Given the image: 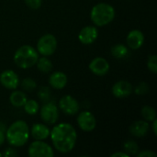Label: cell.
Masks as SVG:
<instances>
[{
	"label": "cell",
	"mask_w": 157,
	"mask_h": 157,
	"mask_svg": "<svg viewBox=\"0 0 157 157\" xmlns=\"http://www.w3.org/2000/svg\"><path fill=\"white\" fill-rule=\"evenodd\" d=\"M153 125H152V129H153V132H154V134L156 135L157 134V120H154L153 121Z\"/></svg>",
	"instance_id": "obj_32"
},
{
	"label": "cell",
	"mask_w": 157,
	"mask_h": 157,
	"mask_svg": "<svg viewBox=\"0 0 157 157\" xmlns=\"http://www.w3.org/2000/svg\"><path fill=\"white\" fill-rule=\"evenodd\" d=\"M2 155H2V153H0V157L2 156Z\"/></svg>",
	"instance_id": "obj_34"
},
{
	"label": "cell",
	"mask_w": 157,
	"mask_h": 157,
	"mask_svg": "<svg viewBox=\"0 0 157 157\" xmlns=\"http://www.w3.org/2000/svg\"><path fill=\"white\" fill-rule=\"evenodd\" d=\"M4 156H7V157H13V156H17V152L14 149V148H7L6 149V151L2 154Z\"/></svg>",
	"instance_id": "obj_30"
},
{
	"label": "cell",
	"mask_w": 157,
	"mask_h": 157,
	"mask_svg": "<svg viewBox=\"0 0 157 157\" xmlns=\"http://www.w3.org/2000/svg\"><path fill=\"white\" fill-rule=\"evenodd\" d=\"M142 116L144 117V119L146 121H150L152 122L154 120L156 119V111L154 108L150 107V106H144L142 108Z\"/></svg>",
	"instance_id": "obj_23"
},
{
	"label": "cell",
	"mask_w": 157,
	"mask_h": 157,
	"mask_svg": "<svg viewBox=\"0 0 157 157\" xmlns=\"http://www.w3.org/2000/svg\"><path fill=\"white\" fill-rule=\"evenodd\" d=\"M36 65L40 72L45 73V74L50 73L53 68V64H52V61L47 56H42L40 58L39 57V59L36 63Z\"/></svg>",
	"instance_id": "obj_20"
},
{
	"label": "cell",
	"mask_w": 157,
	"mask_h": 157,
	"mask_svg": "<svg viewBox=\"0 0 157 157\" xmlns=\"http://www.w3.org/2000/svg\"><path fill=\"white\" fill-rule=\"evenodd\" d=\"M27 95L22 91H13L9 96V102L15 108H21L27 101Z\"/></svg>",
	"instance_id": "obj_18"
},
{
	"label": "cell",
	"mask_w": 157,
	"mask_h": 157,
	"mask_svg": "<svg viewBox=\"0 0 157 157\" xmlns=\"http://www.w3.org/2000/svg\"><path fill=\"white\" fill-rule=\"evenodd\" d=\"M126 40L129 49L138 50L144 43V35L140 29H132L127 35Z\"/></svg>",
	"instance_id": "obj_14"
},
{
	"label": "cell",
	"mask_w": 157,
	"mask_h": 157,
	"mask_svg": "<svg viewBox=\"0 0 157 157\" xmlns=\"http://www.w3.org/2000/svg\"><path fill=\"white\" fill-rule=\"evenodd\" d=\"M98 37V30L95 26L84 27L78 33V40L85 45L92 44Z\"/></svg>",
	"instance_id": "obj_13"
},
{
	"label": "cell",
	"mask_w": 157,
	"mask_h": 157,
	"mask_svg": "<svg viewBox=\"0 0 157 157\" xmlns=\"http://www.w3.org/2000/svg\"><path fill=\"white\" fill-rule=\"evenodd\" d=\"M88 67H89V70L94 75H98V76H103L107 75L110 68L109 62L103 57H97L93 59L90 62Z\"/></svg>",
	"instance_id": "obj_11"
},
{
	"label": "cell",
	"mask_w": 157,
	"mask_h": 157,
	"mask_svg": "<svg viewBox=\"0 0 157 157\" xmlns=\"http://www.w3.org/2000/svg\"><path fill=\"white\" fill-rule=\"evenodd\" d=\"M0 83L4 87L15 90L19 85V78L13 70H5L0 74Z\"/></svg>",
	"instance_id": "obj_10"
},
{
	"label": "cell",
	"mask_w": 157,
	"mask_h": 157,
	"mask_svg": "<svg viewBox=\"0 0 157 157\" xmlns=\"http://www.w3.org/2000/svg\"><path fill=\"white\" fill-rule=\"evenodd\" d=\"M111 54L117 59H123L130 54V49L126 45L119 43L111 47Z\"/></svg>",
	"instance_id": "obj_19"
},
{
	"label": "cell",
	"mask_w": 157,
	"mask_h": 157,
	"mask_svg": "<svg viewBox=\"0 0 157 157\" xmlns=\"http://www.w3.org/2000/svg\"><path fill=\"white\" fill-rule=\"evenodd\" d=\"M57 40L54 35L46 33L42 35L37 42V52L42 56L52 55L57 49Z\"/></svg>",
	"instance_id": "obj_5"
},
{
	"label": "cell",
	"mask_w": 157,
	"mask_h": 157,
	"mask_svg": "<svg viewBox=\"0 0 157 157\" xmlns=\"http://www.w3.org/2000/svg\"><path fill=\"white\" fill-rule=\"evenodd\" d=\"M59 109L66 115L73 116L75 115L79 111V103L77 100L70 96V95H65L63 96L60 100H59Z\"/></svg>",
	"instance_id": "obj_8"
},
{
	"label": "cell",
	"mask_w": 157,
	"mask_h": 157,
	"mask_svg": "<svg viewBox=\"0 0 157 157\" xmlns=\"http://www.w3.org/2000/svg\"><path fill=\"white\" fill-rule=\"evenodd\" d=\"M134 92H135V94H137L139 96H143V95L147 94L149 92V86H148V84L146 82H141V83H139L135 86Z\"/></svg>",
	"instance_id": "obj_25"
},
{
	"label": "cell",
	"mask_w": 157,
	"mask_h": 157,
	"mask_svg": "<svg viewBox=\"0 0 157 157\" xmlns=\"http://www.w3.org/2000/svg\"><path fill=\"white\" fill-rule=\"evenodd\" d=\"M39 59V53L35 48L30 45H23L19 47L14 54V62L16 65L21 69H29L36 64Z\"/></svg>",
	"instance_id": "obj_4"
},
{
	"label": "cell",
	"mask_w": 157,
	"mask_h": 157,
	"mask_svg": "<svg viewBox=\"0 0 157 157\" xmlns=\"http://www.w3.org/2000/svg\"><path fill=\"white\" fill-rule=\"evenodd\" d=\"M54 148L62 154L70 153L75 146L77 132L73 125L63 122L55 125L50 132Z\"/></svg>",
	"instance_id": "obj_1"
},
{
	"label": "cell",
	"mask_w": 157,
	"mask_h": 157,
	"mask_svg": "<svg viewBox=\"0 0 157 157\" xmlns=\"http://www.w3.org/2000/svg\"><path fill=\"white\" fill-rule=\"evenodd\" d=\"M29 127L23 121H16L6 130V139L13 147H21L29 139Z\"/></svg>",
	"instance_id": "obj_2"
},
{
	"label": "cell",
	"mask_w": 157,
	"mask_h": 157,
	"mask_svg": "<svg viewBox=\"0 0 157 157\" xmlns=\"http://www.w3.org/2000/svg\"><path fill=\"white\" fill-rule=\"evenodd\" d=\"M23 108L25 112L29 115H36L40 110V105L38 101L34 99H29V100L27 99Z\"/></svg>",
	"instance_id": "obj_21"
},
{
	"label": "cell",
	"mask_w": 157,
	"mask_h": 157,
	"mask_svg": "<svg viewBox=\"0 0 157 157\" xmlns=\"http://www.w3.org/2000/svg\"><path fill=\"white\" fill-rule=\"evenodd\" d=\"M28 155L30 157H52L54 153L53 149L47 143L36 140L29 144Z\"/></svg>",
	"instance_id": "obj_6"
},
{
	"label": "cell",
	"mask_w": 157,
	"mask_h": 157,
	"mask_svg": "<svg viewBox=\"0 0 157 157\" xmlns=\"http://www.w3.org/2000/svg\"><path fill=\"white\" fill-rule=\"evenodd\" d=\"M138 157H156L157 155L150 150H144L142 152H138V154L136 155Z\"/></svg>",
	"instance_id": "obj_29"
},
{
	"label": "cell",
	"mask_w": 157,
	"mask_h": 157,
	"mask_svg": "<svg viewBox=\"0 0 157 157\" xmlns=\"http://www.w3.org/2000/svg\"><path fill=\"white\" fill-rule=\"evenodd\" d=\"M25 3L29 8L36 10V9H39L41 6L42 0H25Z\"/></svg>",
	"instance_id": "obj_28"
},
{
	"label": "cell",
	"mask_w": 157,
	"mask_h": 157,
	"mask_svg": "<svg viewBox=\"0 0 157 157\" xmlns=\"http://www.w3.org/2000/svg\"><path fill=\"white\" fill-rule=\"evenodd\" d=\"M41 121L45 124H55L59 119V109L53 102L45 103L40 109Z\"/></svg>",
	"instance_id": "obj_7"
},
{
	"label": "cell",
	"mask_w": 157,
	"mask_h": 157,
	"mask_svg": "<svg viewBox=\"0 0 157 157\" xmlns=\"http://www.w3.org/2000/svg\"><path fill=\"white\" fill-rule=\"evenodd\" d=\"M115 8L108 3H98L93 6L90 12V18L97 27H104L113 21Z\"/></svg>",
	"instance_id": "obj_3"
},
{
	"label": "cell",
	"mask_w": 157,
	"mask_h": 157,
	"mask_svg": "<svg viewBox=\"0 0 157 157\" xmlns=\"http://www.w3.org/2000/svg\"><path fill=\"white\" fill-rule=\"evenodd\" d=\"M147 67L148 69L154 73V74H156L157 73V57L156 55L153 54V55H150L148 57V60H147Z\"/></svg>",
	"instance_id": "obj_26"
},
{
	"label": "cell",
	"mask_w": 157,
	"mask_h": 157,
	"mask_svg": "<svg viewBox=\"0 0 157 157\" xmlns=\"http://www.w3.org/2000/svg\"><path fill=\"white\" fill-rule=\"evenodd\" d=\"M149 130H150V125L146 121H134L129 128L130 133L137 138H142L146 136Z\"/></svg>",
	"instance_id": "obj_15"
},
{
	"label": "cell",
	"mask_w": 157,
	"mask_h": 157,
	"mask_svg": "<svg viewBox=\"0 0 157 157\" xmlns=\"http://www.w3.org/2000/svg\"><path fill=\"white\" fill-rule=\"evenodd\" d=\"M112 94L117 98H124L129 97L132 91L133 86L132 85L126 80H121L116 82L112 86Z\"/></svg>",
	"instance_id": "obj_12"
},
{
	"label": "cell",
	"mask_w": 157,
	"mask_h": 157,
	"mask_svg": "<svg viewBox=\"0 0 157 157\" xmlns=\"http://www.w3.org/2000/svg\"><path fill=\"white\" fill-rule=\"evenodd\" d=\"M77 124L82 131L89 132L95 130L97 126V120L90 111L85 110L78 114Z\"/></svg>",
	"instance_id": "obj_9"
},
{
	"label": "cell",
	"mask_w": 157,
	"mask_h": 157,
	"mask_svg": "<svg viewBox=\"0 0 157 157\" xmlns=\"http://www.w3.org/2000/svg\"><path fill=\"white\" fill-rule=\"evenodd\" d=\"M68 82L67 75L60 71L52 73L49 77V84L54 89H63L66 86Z\"/></svg>",
	"instance_id": "obj_16"
},
{
	"label": "cell",
	"mask_w": 157,
	"mask_h": 157,
	"mask_svg": "<svg viewBox=\"0 0 157 157\" xmlns=\"http://www.w3.org/2000/svg\"><path fill=\"white\" fill-rule=\"evenodd\" d=\"M123 149L129 155H136L139 152V145L132 140H128L123 144Z\"/></svg>",
	"instance_id": "obj_22"
},
{
	"label": "cell",
	"mask_w": 157,
	"mask_h": 157,
	"mask_svg": "<svg viewBox=\"0 0 157 157\" xmlns=\"http://www.w3.org/2000/svg\"><path fill=\"white\" fill-rule=\"evenodd\" d=\"M21 86L22 88L25 90V91H28V92H31L33 91L34 89H36L37 87V83L35 80H33L32 78H25L22 80L21 82Z\"/></svg>",
	"instance_id": "obj_24"
},
{
	"label": "cell",
	"mask_w": 157,
	"mask_h": 157,
	"mask_svg": "<svg viewBox=\"0 0 157 157\" xmlns=\"http://www.w3.org/2000/svg\"><path fill=\"white\" fill-rule=\"evenodd\" d=\"M38 97L42 100V101H47L50 97H51V91L48 87L46 86H42L40 88L39 92H38Z\"/></svg>",
	"instance_id": "obj_27"
},
{
	"label": "cell",
	"mask_w": 157,
	"mask_h": 157,
	"mask_svg": "<svg viewBox=\"0 0 157 157\" xmlns=\"http://www.w3.org/2000/svg\"><path fill=\"white\" fill-rule=\"evenodd\" d=\"M50 132L51 131L47 127V125L42 123H35L29 130V134L32 136V138L40 141L47 139L50 136Z\"/></svg>",
	"instance_id": "obj_17"
},
{
	"label": "cell",
	"mask_w": 157,
	"mask_h": 157,
	"mask_svg": "<svg viewBox=\"0 0 157 157\" xmlns=\"http://www.w3.org/2000/svg\"><path fill=\"white\" fill-rule=\"evenodd\" d=\"M111 157H129V155L126 154L125 152H117V153H114L112 154Z\"/></svg>",
	"instance_id": "obj_31"
},
{
	"label": "cell",
	"mask_w": 157,
	"mask_h": 157,
	"mask_svg": "<svg viewBox=\"0 0 157 157\" xmlns=\"http://www.w3.org/2000/svg\"><path fill=\"white\" fill-rule=\"evenodd\" d=\"M5 140H6L5 132H4L3 131H1V130H0V146H1V145H3V144H4Z\"/></svg>",
	"instance_id": "obj_33"
}]
</instances>
